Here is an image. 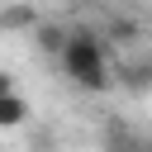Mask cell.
<instances>
[{
	"label": "cell",
	"mask_w": 152,
	"mask_h": 152,
	"mask_svg": "<svg viewBox=\"0 0 152 152\" xmlns=\"http://www.w3.org/2000/svg\"><path fill=\"white\" fill-rule=\"evenodd\" d=\"M57 71L86 95H109L119 86L114 81V52H109V43L100 38L95 24H66V43L57 52Z\"/></svg>",
	"instance_id": "1"
},
{
	"label": "cell",
	"mask_w": 152,
	"mask_h": 152,
	"mask_svg": "<svg viewBox=\"0 0 152 152\" xmlns=\"http://www.w3.org/2000/svg\"><path fill=\"white\" fill-rule=\"evenodd\" d=\"M100 38L109 43V52H128V48L142 43V19H133V14H109L104 28H100Z\"/></svg>",
	"instance_id": "2"
},
{
	"label": "cell",
	"mask_w": 152,
	"mask_h": 152,
	"mask_svg": "<svg viewBox=\"0 0 152 152\" xmlns=\"http://www.w3.org/2000/svg\"><path fill=\"white\" fill-rule=\"evenodd\" d=\"M33 24H38V5H33V0H5V5H0V33L28 38Z\"/></svg>",
	"instance_id": "3"
},
{
	"label": "cell",
	"mask_w": 152,
	"mask_h": 152,
	"mask_svg": "<svg viewBox=\"0 0 152 152\" xmlns=\"http://www.w3.org/2000/svg\"><path fill=\"white\" fill-rule=\"evenodd\" d=\"M28 38H33V48H38L43 57H52V62H57V52H62V43H66V24H62V19H48V14H38V24L28 28Z\"/></svg>",
	"instance_id": "4"
},
{
	"label": "cell",
	"mask_w": 152,
	"mask_h": 152,
	"mask_svg": "<svg viewBox=\"0 0 152 152\" xmlns=\"http://www.w3.org/2000/svg\"><path fill=\"white\" fill-rule=\"evenodd\" d=\"M33 119V104H28V95L14 86V90H5L0 95V133H14V128H24Z\"/></svg>",
	"instance_id": "5"
},
{
	"label": "cell",
	"mask_w": 152,
	"mask_h": 152,
	"mask_svg": "<svg viewBox=\"0 0 152 152\" xmlns=\"http://www.w3.org/2000/svg\"><path fill=\"white\" fill-rule=\"evenodd\" d=\"M109 152H152V142H142V138H128V142H119V147H109Z\"/></svg>",
	"instance_id": "6"
},
{
	"label": "cell",
	"mask_w": 152,
	"mask_h": 152,
	"mask_svg": "<svg viewBox=\"0 0 152 152\" xmlns=\"http://www.w3.org/2000/svg\"><path fill=\"white\" fill-rule=\"evenodd\" d=\"M5 90H14V76H5V71H0V95H5Z\"/></svg>",
	"instance_id": "7"
},
{
	"label": "cell",
	"mask_w": 152,
	"mask_h": 152,
	"mask_svg": "<svg viewBox=\"0 0 152 152\" xmlns=\"http://www.w3.org/2000/svg\"><path fill=\"white\" fill-rule=\"evenodd\" d=\"M66 5H71V10H90L95 0H66Z\"/></svg>",
	"instance_id": "8"
}]
</instances>
